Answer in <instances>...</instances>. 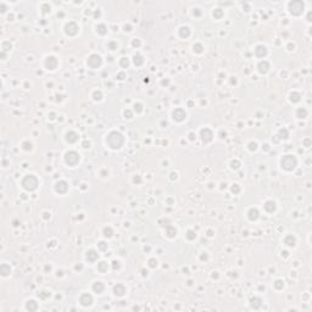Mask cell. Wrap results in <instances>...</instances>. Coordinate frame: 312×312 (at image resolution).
<instances>
[{
  "label": "cell",
  "instance_id": "cell-19",
  "mask_svg": "<svg viewBox=\"0 0 312 312\" xmlns=\"http://www.w3.org/2000/svg\"><path fill=\"white\" fill-rule=\"evenodd\" d=\"M263 209H265V211L267 213H273L274 211H276V209H277V205H276V203H274L273 200H267L263 204Z\"/></svg>",
  "mask_w": 312,
  "mask_h": 312
},
{
  "label": "cell",
  "instance_id": "cell-27",
  "mask_svg": "<svg viewBox=\"0 0 312 312\" xmlns=\"http://www.w3.org/2000/svg\"><path fill=\"white\" fill-rule=\"evenodd\" d=\"M165 234H166L168 238H174V237H177V229L173 226H167L166 229H165Z\"/></svg>",
  "mask_w": 312,
  "mask_h": 312
},
{
  "label": "cell",
  "instance_id": "cell-3",
  "mask_svg": "<svg viewBox=\"0 0 312 312\" xmlns=\"http://www.w3.org/2000/svg\"><path fill=\"white\" fill-rule=\"evenodd\" d=\"M281 166H282V168L285 169V171L291 172V171H294L295 167L297 166V159L294 155H290V154L284 155L281 160Z\"/></svg>",
  "mask_w": 312,
  "mask_h": 312
},
{
  "label": "cell",
  "instance_id": "cell-34",
  "mask_svg": "<svg viewBox=\"0 0 312 312\" xmlns=\"http://www.w3.org/2000/svg\"><path fill=\"white\" fill-rule=\"evenodd\" d=\"M204 45L203 44H200V43H196L193 45V50H194V53L196 54H201V53H204Z\"/></svg>",
  "mask_w": 312,
  "mask_h": 312
},
{
  "label": "cell",
  "instance_id": "cell-6",
  "mask_svg": "<svg viewBox=\"0 0 312 312\" xmlns=\"http://www.w3.org/2000/svg\"><path fill=\"white\" fill-rule=\"evenodd\" d=\"M289 12L294 16H300L304 12V3L302 1H290L288 5Z\"/></svg>",
  "mask_w": 312,
  "mask_h": 312
},
{
  "label": "cell",
  "instance_id": "cell-42",
  "mask_svg": "<svg viewBox=\"0 0 312 312\" xmlns=\"http://www.w3.org/2000/svg\"><path fill=\"white\" fill-rule=\"evenodd\" d=\"M22 149L26 150V151H31L32 150V143H29V141H23L22 143Z\"/></svg>",
  "mask_w": 312,
  "mask_h": 312
},
{
  "label": "cell",
  "instance_id": "cell-49",
  "mask_svg": "<svg viewBox=\"0 0 312 312\" xmlns=\"http://www.w3.org/2000/svg\"><path fill=\"white\" fill-rule=\"evenodd\" d=\"M140 45H141V43H140V40H139V39H137V38H135V39H133V40H132V47H133V48H139Z\"/></svg>",
  "mask_w": 312,
  "mask_h": 312
},
{
  "label": "cell",
  "instance_id": "cell-11",
  "mask_svg": "<svg viewBox=\"0 0 312 312\" xmlns=\"http://www.w3.org/2000/svg\"><path fill=\"white\" fill-rule=\"evenodd\" d=\"M78 301H79V304L83 307H89L93 305V296H91L89 293H83V294H81Z\"/></svg>",
  "mask_w": 312,
  "mask_h": 312
},
{
  "label": "cell",
  "instance_id": "cell-5",
  "mask_svg": "<svg viewBox=\"0 0 312 312\" xmlns=\"http://www.w3.org/2000/svg\"><path fill=\"white\" fill-rule=\"evenodd\" d=\"M101 65H103V57L100 54L93 53L87 59V66L91 68V70H96V68H99Z\"/></svg>",
  "mask_w": 312,
  "mask_h": 312
},
{
  "label": "cell",
  "instance_id": "cell-21",
  "mask_svg": "<svg viewBox=\"0 0 312 312\" xmlns=\"http://www.w3.org/2000/svg\"><path fill=\"white\" fill-rule=\"evenodd\" d=\"M283 243H284V244H285L287 246L293 247V246H295V244H296V238L293 235V234H288V235L284 237Z\"/></svg>",
  "mask_w": 312,
  "mask_h": 312
},
{
  "label": "cell",
  "instance_id": "cell-23",
  "mask_svg": "<svg viewBox=\"0 0 312 312\" xmlns=\"http://www.w3.org/2000/svg\"><path fill=\"white\" fill-rule=\"evenodd\" d=\"M261 305H262V300H261L260 297H257V296H254L250 300V306L254 310H259L260 307H261Z\"/></svg>",
  "mask_w": 312,
  "mask_h": 312
},
{
  "label": "cell",
  "instance_id": "cell-50",
  "mask_svg": "<svg viewBox=\"0 0 312 312\" xmlns=\"http://www.w3.org/2000/svg\"><path fill=\"white\" fill-rule=\"evenodd\" d=\"M39 297L40 299H47L48 296H50V293H48V291H42V293H39Z\"/></svg>",
  "mask_w": 312,
  "mask_h": 312
},
{
  "label": "cell",
  "instance_id": "cell-22",
  "mask_svg": "<svg viewBox=\"0 0 312 312\" xmlns=\"http://www.w3.org/2000/svg\"><path fill=\"white\" fill-rule=\"evenodd\" d=\"M38 307H39L38 302H37L35 300H33V299L26 301V310L27 311H37L38 310Z\"/></svg>",
  "mask_w": 312,
  "mask_h": 312
},
{
  "label": "cell",
  "instance_id": "cell-7",
  "mask_svg": "<svg viewBox=\"0 0 312 312\" xmlns=\"http://www.w3.org/2000/svg\"><path fill=\"white\" fill-rule=\"evenodd\" d=\"M63 31H65L66 35H68V37H75V35L78 33V32H79V26H78L76 22L70 21V22H67V23L65 25V27H63Z\"/></svg>",
  "mask_w": 312,
  "mask_h": 312
},
{
  "label": "cell",
  "instance_id": "cell-30",
  "mask_svg": "<svg viewBox=\"0 0 312 312\" xmlns=\"http://www.w3.org/2000/svg\"><path fill=\"white\" fill-rule=\"evenodd\" d=\"M133 62H134V65L137 67H139V66H141L144 63V59H143V56H141L140 54H135L134 56H133Z\"/></svg>",
  "mask_w": 312,
  "mask_h": 312
},
{
  "label": "cell",
  "instance_id": "cell-9",
  "mask_svg": "<svg viewBox=\"0 0 312 312\" xmlns=\"http://www.w3.org/2000/svg\"><path fill=\"white\" fill-rule=\"evenodd\" d=\"M172 118L176 122H183L187 118V112L182 107H176L172 111Z\"/></svg>",
  "mask_w": 312,
  "mask_h": 312
},
{
  "label": "cell",
  "instance_id": "cell-24",
  "mask_svg": "<svg viewBox=\"0 0 312 312\" xmlns=\"http://www.w3.org/2000/svg\"><path fill=\"white\" fill-rule=\"evenodd\" d=\"M247 217H249L250 221H256V219H257V218L260 217V213H259L257 209L251 207L249 211H247Z\"/></svg>",
  "mask_w": 312,
  "mask_h": 312
},
{
  "label": "cell",
  "instance_id": "cell-57",
  "mask_svg": "<svg viewBox=\"0 0 312 312\" xmlns=\"http://www.w3.org/2000/svg\"><path fill=\"white\" fill-rule=\"evenodd\" d=\"M204 254H205V255H201V256H200V260H201V261H204V260L206 261V260H207V259H209V256H207V254H206V252H204Z\"/></svg>",
  "mask_w": 312,
  "mask_h": 312
},
{
  "label": "cell",
  "instance_id": "cell-13",
  "mask_svg": "<svg viewBox=\"0 0 312 312\" xmlns=\"http://www.w3.org/2000/svg\"><path fill=\"white\" fill-rule=\"evenodd\" d=\"M126 293H127V289H126V287L123 285V284H121V283H118V284H116V285L113 287V295H115V296L122 297V296L126 295Z\"/></svg>",
  "mask_w": 312,
  "mask_h": 312
},
{
  "label": "cell",
  "instance_id": "cell-41",
  "mask_svg": "<svg viewBox=\"0 0 312 312\" xmlns=\"http://www.w3.org/2000/svg\"><path fill=\"white\" fill-rule=\"evenodd\" d=\"M240 190H241V189H240V185H239V184H237V183H235V184H232V187H231V191L233 193L234 195H235V194H239Z\"/></svg>",
  "mask_w": 312,
  "mask_h": 312
},
{
  "label": "cell",
  "instance_id": "cell-17",
  "mask_svg": "<svg viewBox=\"0 0 312 312\" xmlns=\"http://www.w3.org/2000/svg\"><path fill=\"white\" fill-rule=\"evenodd\" d=\"M99 259V254L98 252H96L95 250H93V249H90V250H88L85 252V260L88 261V262H95L96 260Z\"/></svg>",
  "mask_w": 312,
  "mask_h": 312
},
{
  "label": "cell",
  "instance_id": "cell-63",
  "mask_svg": "<svg viewBox=\"0 0 312 312\" xmlns=\"http://www.w3.org/2000/svg\"><path fill=\"white\" fill-rule=\"evenodd\" d=\"M162 84H168V81H162Z\"/></svg>",
  "mask_w": 312,
  "mask_h": 312
},
{
  "label": "cell",
  "instance_id": "cell-35",
  "mask_svg": "<svg viewBox=\"0 0 312 312\" xmlns=\"http://www.w3.org/2000/svg\"><path fill=\"white\" fill-rule=\"evenodd\" d=\"M118 63H120V66L122 68H127L128 66H129V60H128V57L126 56H123L120 59V61H118Z\"/></svg>",
  "mask_w": 312,
  "mask_h": 312
},
{
  "label": "cell",
  "instance_id": "cell-60",
  "mask_svg": "<svg viewBox=\"0 0 312 312\" xmlns=\"http://www.w3.org/2000/svg\"><path fill=\"white\" fill-rule=\"evenodd\" d=\"M262 146H265V150H266V151L269 150V145H268V144H265V145H262Z\"/></svg>",
  "mask_w": 312,
  "mask_h": 312
},
{
  "label": "cell",
  "instance_id": "cell-36",
  "mask_svg": "<svg viewBox=\"0 0 312 312\" xmlns=\"http://www.w3.org/2000/svg\"><path fill=\"white\" fill-rule=\"evenodd\" d=\"M112 234H113V231H112V228L111 227H105L104 228V231H103V235L105 238H111L112 237Z\"/></svg>",
  "mask_w": 312,
  "mask_h": 312
},
{
  "label": "cell",
  "instance_id": "cell-16",
  "mask_svg": "<svg viewBox=\"0 0 312 312\" xmlns=\"http://www.w3.org/2000/svg\"><path fill=\"white\" fill-rule=\"evenodd\" d=\"M257 71L261 75H266V73L269 71V62L267 60H261L257 63Z\"/></svg>",
  "mask_w": 312,
  "mask_h": 312
},
{
  "label": "cell",
  "instance_id": "cell-37",
  "mask_svg": "<svg viewBox=\"0 0 312 312\" xmlns=\"http://www.w3.org/2000/svg\"><path fill=\"white\" fill-rule=\"evenodd\" d=\"M107 49L111 50V51H115V50L118 49V43L115 42V40H111V42L107 43Z\"/></svg>",
  "mask_w": 312,
  "mask_h": 312
},
{
  "label": "cell",
  "instance_id": "cell-55",
  "mask_svg": "<svg viewBox=\"0 0 312 312\" xmlns=\"http://www.w3.org/2000/svg\"><path fill=\"white\" fill-rule=\"evenodd\" d=\"M123 28H125V32H131V31H132L131 25H125V27H123Z\"/></svg>",
  "mask_w": 312,
  "mask_h": 312
},
{
  "label": "cell",
  "instance_id": "cell-62",
  "mask_svg": "<svg viewBox=\"0 0 312 312\" xmlns=\"http://www.w3.org/2000/svg\"><path fill=\"white\" fill-rule=\"evenodd\" d=\"M171 176H172V177H171L172 179H174V176H177V173H171Z\"/></svg>",
  "mask_w": 312,
  "mask_h": 312
},
{
  "label": "cell",
  "instance_id": "cell-18",
  "mask_svg": "<svg viewBox=\"0 0 312 312\" xmlns=\"http://www.w3.org/2000/svg\"><path fill=\"white\" fill-rule=\"evenodd\" d=\"M91 289H93V291L95 293V294H103L104 290H105V285H104V283L101 281H95L93 283Z\"/></svg>",
  "mask_w": 312,
  "mask_h": 312
},
{
  "label": "cell",
  "instance_id": "cell-14",
  "mask_svg": "<svg viewBox=\"0 0 312 312\" xmlns=\"http://www.w3.org/2000/svg\"><path fill=\"white\" fill-rule=\"evenodd\" d=\"M267 53H268V50L266 48V45H263V44H260L255 48V56L259 59H263L266 55H267Z\"/></svg>",
  "mask_w": 312,
  "mask_h": 312
},
{
  "label": "cell",
  "instance_id": "cell-58",
  "mask_svg": "<svg viewBox=\"0 0 312 312\" xmlns=\"http://www.w3.org/2000/svg\"><path fill=\"white\" fill-rule=\"evenodd\" d=\"M195 138H196V135L194 133H189V140H195Z\"/></svg>",
  "mask_w": 312,
  "mask_h": 312
},
{
  "label": "cell",
  "instance_id": "cell-38",
  "mask_svg": "<svg viewBox=\"0 0 312 312\" xmlns=\"http://www.w3.org/2000/svg\"><path fill=\"white\" fill-rule=\"evenodd\" d=\"M240 166H241V165H240V162L238 161V160H232V161H231V168L234 169V171H238V169L240 168Z\"/></svg>",
  "mask_w": 312,
  "mask_h": 312
},
{
  "label": "cell",
  "instance_id": "cell-47",
  "mask_svg": "<svg viewBox=\"0 0 312 312\" xmlns=\"http://www.w3.org/2000/svg\"><path fill=\"white\" fill-rule=\"evenodd\" d=\"M98 247H99V250H101V251H105L107 249V244L105 241H99L98 243Z\"/></svg>",
  "mask_w": 312,
  "mask_h": 312
},
{
  "label": "cell",
  "instance_id": "cell-44",
  "mask_svg": "<svg viewBox=\"0 0 312 312\" xmlns=\"http://www.w3.org/2000/svg\"><path fill=\"white\" fill-rule=\"evenodd\" d=\"M247 146H249V150L250 151H256V150H257V143H256V141H250V143L247 144Z\"/></svg>",
  "mask_w": 312,
  "mask_h": 312
},
{
  "label": "cell",
  "instance_id": "cell-43",
  "mask_svg": "<svg viewBox=\"0 0 312 312\" xmlns=\"http://www.w3.org/2000/svg\"><path fill=\"white\" fill-rule=\"evenodd\" d=\"M143 110H144V107H143V105H141L140 103H135V104H134V111H135L137 113L143 112Z\"/></svg>",
  "mask_w": 312,
  "mask_h": 312
},
{
  "label": "cell",
  "instance_id": "cell-40",
  "mask_svg": "<svg viewBox=\"0 0 312 312\" xmlns=\"http://www.w3.org/2000/svg\"><path fill=\"white\" fill-rule=\"evenodd\" d=\"M93 99L95 100V101H100V100L103 99V93L100 90H95L93 93Z\"/></svg>",
  "mask_w": 312,
  "mask_h": 312
},
{
  "label": "cell",
  "instance_id": "cell-33",
  "mask_svg": "<svg viewBox=\"0 0 312 312\" xmlns=\"http://www.w3.org/2000/svg\"><path fill=\"white\" fill-rule=\"evenodd\" d=\"M185 238L188 240H194L196 239V233L195 231H193V229H188V231L185 232Z\"/></svg>",
  "mask_w": 312,
  "mask_h": 312
},
{
  "label": "cell",
  "instance_id": "cell-61",
  "mask_svg": "<svg viewBox=\"0 0 312 312\" xmlns=\"http://www.w3.org/2000/svg\"><path fill=\"white\" fill-rule=\"evenodd\" d=\"M216 274H212V278H218V274H217V272H215Z\"/></svg>",
  "mask_w": 312,
  "mask_h": 312
},
{
  "label": "cell",
  "instance_id": "cell-51",
  "mask_svg": "<svg viewBox=\"0 0 312 312\" xmlns=\"http://www.w3.org/2000/svg\"><path fill=\"white\" fill-rule=\"evenodd\" d=\"M117 79H120V81H123L126 78V75H125V72H121V73H118V75L116 76Z\"/></svg>",
  "mask_w": 312,
  "mask_h": 312
},
{
  "label": "cell",
  "instance_id": "cell-26",
  "mask_svg": "<svg viewBox=\"0 0 312 312\" xmlns=\"http://www.w3.org/2000/svg\"><path fill=\"white\" fill-rule=\"evenodd\" d=\"M96 269H98V272L100 273H106L107 271H109V262H106V261H101V262H99L98 266H96Z\"/></svg>",
  "mask_w": 312,
  "mask_h": 312
},
{
  "label": "cell",
  "instance_id": "cell-46",
  "mask_svg": "<svg viewBox=\"0 0 312 312\" xmlns=\"http://www.w3.org/2000/svg\"><path fill=\"white\" fill-rule=\"evenodd\" d=\"M121 267V262L118 260H113L112 261V269L113 271H117V269H120Z\"/></svg>",
  "mask_w": 312,
  "mask_h": 312
},
{
  "label": "cell",
  "instance_id": "cell-2",
  "mask_svg": "<svg viewBox=\"0 0 312 312\" xmlns=\"http://www.w3.org/2000/svg\"><path fill=\"white\" fill-rule=\"evenodd\" d=\"M38 185H39V181L34 174H27L21 181V187L26 191H34L38 188Z\"/></svg>",
  "mask_w": 312,
  "mask_h": 312
},
{
  "label": "cell",
  "instance_id": "cell-29",
  "mask_svg": "<svg viewBox=\"0 0 312 312\" xmlns=\"http://www.w3.org/2000/svg\"><path fill=\"white\" fill-rule=\"evenodd\" d=\"M295 115H296L297 118H306L309 112H307V110L305 107H299V109H296Z\"/></svg>",
  "mask_w": 312,
  "mask_h": 312
},
{
  "label": "cell",
  "instance_id": "cell-4",
  "mask_svg": "<svg viewBox=\"0 0 312 312\" xmlns=\"http://www.w3.org/2000/svg\"><path fill=\"white\" fill-rule=\"evenodd\" d=\"M63 160H65V163L68 165L70 167H75V166H77V165L79 163L81 156H79V154H78L77 151L70 150V151H67V153L65 154V156H63Z\"/></svg>",
  "mask_w": 312,
  "mask_h": 312
},
{
  "label": "cell",
  "instance_id": "cell-20",
  "mask_svg": "<svg viewBox=\"0 0 312 312\" xmlns=\"http://www.w3.org/2000/svg\"><path fill=\"white\" fill-rule=\"evenodd\" d=\"M190 28L188 26H182L179 27V29H178V35L181 37L182 39H188L190 37Z\"/></svg>",
  "mask_w": 312,
  "mask_h": 312
},
{
  "label": "cell",
  "instance_id": "cell-59",
  "mask_svg": "<svg viewBox=\"0 0 312 312\" xmlns=\"http://www.w3.org/2000/svg\"><path fill=\"white\" fill-rule=\"evenodd\" d=\"M294 47H295V45H294V44H291V43H290V44H289V45H288V48H289L288 50H294Z\"/></svg>",
  "mask_w": 312,
  "mask_h": 312
},
{
  "label": "cell",
  "instance_id": "cell-32",
  "mask_svg": "<svg viewBox=\"0 0 312 312\" xmlns=\"http://www.w3.org/2000/svg\"><path fill=\"white\" fill-rule=\"evenodd\" d=\"M273 287L276 290H282V289L284 288V281L283 279H276L273 283Z\"/></svg>",
  "mask_w": 312,
  "mask_h": 312
},
{
  "label": "cell",
  "instance_id": "cell-52",
  "mask_svg": "<svg viewBox=\"0 0 312 312\" xmlns=\"http://www.w3.org/2000/svg\"><path fill=\"white\" fill-rule=\"evenodd\" d=\"M193 13H194V16H198V17H199V16H201V11H200V9H198V7L194 9V11H193Z\"/></svg>",
  "mask_w": 312,
  "mask_h": 312
},
{
  "label": "cell",
  "instance_id": "cell-15",
  "mask_svg": "<svg viewBox=\"0 0 312 312\" xmlns=\"http://www.w3.org/2000/svg\"><path fill=\"white\" fill-rule=\"evenodd\" d=\"M78 139H79V135H78V133H76L75 131H68L65 135V140L70 144H75Z\"/></svg>",
  "mask_w": 312,
  "mask_h": 312
},
{
  "label": "cell",
  "instance_id": "cell-8",
  "mask_svg": "<svg viewBox=\"0 0 312 312\" xmlns=\"http://www.w3.org/2000/svg\"><path fill=\"white\" fill-rule=\"evenodd\" d=\"M59 65V61H57V59L53 56V55H49V56L45 57V60H44V66L47 70L49 71H54L55 68L57 67Z\"/></svg>",
  "mask_w": 312,
  "mask_h": 312
},
{
  "label": "cell",
  "instance_id": "cell-54",
  "mask_svg": "<svg viewBox=\"0 0 312 312\" xmlns=\"http://www.w3.org/2000/svg\"><path fill=\"white\" fill-rule=\"evenodd\" d=\"M310 141H311V140H310L309 138L304 140V145H305V148H310Z\"/></svg>",
  "mask_w": 312,
  "mask_h": 312
},
{
  "label": "cell",
  "instance_id": "cell-56",
  "mask_svg": "<svg viewBox=\"0 0 312 312\" xmlns=\"http://www.w3.org/2000/svg\"><path fill=\"white\" fill-rule=\"evenodd\" d=\"M133 182H134V183H138V184H139V183L141 182V179H140V177H139V176H137V177H134V178H133Z\"/></svg>",
  "mask_w": 312,
  "mask_h": 312
},
{
  "label": "cell",
  "instance_id": "cell-45",
  "mask_svg": "<svg viewBox=\"0 0 312 312\" xmlns=\"http://www.w3.org/2000/svg\"><path fill=\"white\" fill-rule=\"evenodd\" d=\"M148 263H149V267H151V268H155V267H157V260L156 259H150L149 261H148Z\"/></svg>",
  "mask_w": 312,
  "mask_h": 312
},
{
  "label": "cell",
  "instance_id": "cell-1",
  "mask_svg": "<svg viewBox=\"0 0 312 312\" xmlns=\"http://www.w3.org/2000/svg\"><path fill=\"white\" fill-rule=\"evenodd\" d=\"M105 143L112 150H118L121 149L123 144H125V137L122 133L117 131H111L109 134L105 137Z\"/></svg>",
  "mask_w": 312,
  "mask_h": 312
},
{
  "label": "cell",
  "instance_id": "cell-10",
  "mask_svg": "<svg viewBox=\"0 0 312 312\" xmlns=\"http://www.w3.org/2000/svg\"><path fill=\"white\" fill-rule=\"evenodd\" d=\"M200 138L205 144H207L210 141H212V139H213V132L211 131L209 127H205L200 131Z\"/></svg>",
  "mask_w": 312,
  "mask_h": 312
},
{
  "label": "cell",
  "instance_id": "cell-31",
  "mask_svg": "<svg viewBox=\"0 0 312 312\" xmlns=\"http://www.w3.org/2000/svg\"><path fill=\"white\" fill-rule=\"evenodd\" d=\"M290 101L291 103H299L300 100H301V94L300 93H297V91H293V93H290Z\"/></svg>",
  "mask_w": 312,
  "mask_h": 312
},
{
  "label": "cell",
  "instance_id": "cell-39",
  "mask_svg": "<svg viewBox=\"0 0 312 312\" xmlns=\"http://www.w3.org/2000/svg\"><path fill=\"white\" fill-rule=\"evenodd\" d=\"M212 15L215 18H217V20H219L222 16H223V11H222V9H215L213 12H212Z\"/></svg>",
  "mask_w": 312,
  "mask_h": 312
},
{
  "label": "cell",
  "instance_id": "cell-12",
  "mask_svg": "<svg viewBox=\"0 0 312 312\" xmlns=\"http://www.w3.org/2000/svg\"><path fill=\"white\" fill-rule=\"evenodd\" d=\"M54 189L55 191L57 193V194H66V193L68 191V183L66 181H59L55 183V187H54Z\"/></svg>",
  "mask_w": 312,
  "mask_h": 312
},
{
  "label": "cell",
  "instance_id": "cell-48",
  "mask_svg": "<svg viewBox=\"0 0 312 312\" xmlns=\"http://www.w3.org/2000/svg\"><path fill=\"white\" fill-rule=\"evenodd\" d=\"M279 135H284L283 139H288L289 138V133H288V131L285 129V128H283V129L279 131Z\"/></svg>",
  "mask_w": 312,
  "mask_h": 312
},
{
  "label": "cell",
  "instance_id": "cell-53",
  "mask_svg": "<svg viewBox=\"0 0 312 312\" xmlns=\"http://www.w3.org/2000/svg\"><path fill=\"white\" fill-rule=\"evenodd\" d=\"M125 117L126 118H132V112L129 110H125Z\"/></svg>",
  "mask_w": 312,
  "mask_h": 312
},
{
  "label": "cell",
  "instance_id": "cell-28",
  "mask_svg": "<svg viewBox=\"0 0 312 312\" xmlns=\"http://www.w3.org/2000/svg\"><path fill=\"white\" fill-rule=\"evenodd\" d=\"M95 29H96V33L100 34V35H105L107 33V27L106 25H104V23H99L98 26L95 27Z\"/></svg>",
  "mask_w": 312,
  "mask_h": 312
},
{
  "label": "cell",
  "instance_id": "cell-25",
  "mask_svg": "<svg viewBox=\"0 0 312 312\" xmlns=\"http://www.w3.org/2000/svg\"><path fill=\"white\" fill-rule=\"evenodd\" d=\"M0 273H1V276H3V277H7V276H10V273H11V267H10V265H7V263H3L1 266H0Z\"/></svg>",
  "mask_w": 312,
  "mask_h": 312
}]
</instances>
